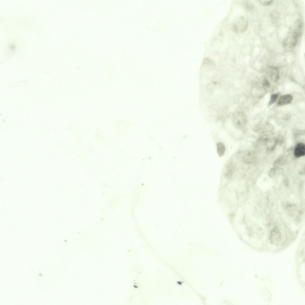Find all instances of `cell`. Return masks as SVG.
Here are the masks:
<instances>
[{"instance_id": "6da1fadb", "label": "cell", "mask_w": 305, "mask_h": 305, "mask_svg": "<svg viewBox=\"0 0 305 305\" xmlns=\"http://www.w3.org/2000/svg\"><path fill=\"white\" fill-rule=\"evenodd\" d=\"M279 141L278 138L264 135L259 139L257 145L266 152H271L274 150Z\"/></svg>"}, {"instance_id": "7a4b0ae2", "label": "cell", "mask_w": 305, "mask_h": 305, "mask_svg": "<svg viewBox=\"0 0 305 305\" xmlns=\"http://www.w3.org/2000/svg\"><path fill=\"white\" fill-rule=\"evenodd\" d=\"M232 121L235 127L238 129H242L245 125L247 119L245 113L240 111L235 113L233 115Z\"/></svg>"}, {"instance_id": "3957f363", "label": "cell", "mask_w": 305, "mask_h": 305, "mask_svg": "<svg viewBox=\"0 0 305 305\" xmlns=\"http://www.w3.org/2000/svg\"><path fill=\"white\" fill-rule=\"evenodd\" d=\"M274 129L273 126L268 122L259 124L254 127V130L258 133H264L272 131Z\"/></svg>"}, {"instance_id": "277c9868", "label": "cell", "mask_w": 305, "mask_h": 305, "mask_svg": "<svg viewBox=\"0 0 305 305\" xmlns=\"http://www.w3.org/2000/svg\"><path fill=\"white\" fill-rule=\"evenodd\" d=\"M269 239L270 243L273 245H277L279 244L281 241V235L277 228H274L271 230Z\"/></svg>"}, {"instance_id": "5b68a950", "label": "cell", "mask_w": 305, "mask_h": 305, "mask_svg": "<svg viewBox=\"0 0 305 305\" xmlns=\"http://www.w3.org/2000/svg\"><path fill=\"white\" fill-rule=\"evenodd\" d=\"M247 21L243 17H240L237 19L233 25V28L234 31L237 32L243 31L247 26Z\"/></svg>"}, {"instance_id": "8992f818", "label": "cell", "mask_w": 305, "mask_h": 305, "mask_svg": "<svg viewBox=\"0 0 305 305\" xmlns=\"http://www.w3.org/2000/svg\"><path fill=\"white\" fill-rule=\"evenodd\" d=\"M257 155L256 152L253 150H248L244 153L242 160L245 163L250 164L254 163L256 161Z\"/></svg>"}, {"instance_id": "52a82bcc", "label": "cell", "mask_w": 305, "mask_h": 305, "mask_svg": "<svg viewBox=\"0 0 305 305\" xmlns=\"http://www.w3.org/2000/svg\"><path fill=\"white\" fill-rule=\"evenodd\" d=\"M295 157L299 158L305 155V145L303 143H299L295 146L294 152Z\"/></svg>"}, {"instance_id": "ba28073f", "label": "cell", "mask_w": 305, "mask_h": 305, "mask_svg": "<svg viewBox=\"0 0 305 305\" xmlns=\"http://www.w3.org/2000/svg\"><path fill=\"white\" fill-rule=\"evenodd\" d=\"M302 25L299 23L298 25L296 26L294 29L292 35V41L291 45L294 46L296 45L298 38L301 35L302 29Z\"/></svg>"}, {"instance_id": "9c48e42d", "label": "cell", "mask_w": 305, "mask_h": 305, "mask_svg": "<svg viewBox=\"0 0 305 305\" xmlns=\"http://www.w3.org/2000/svg\"><path fill=\"white\" fill-rule=\"evenodd\" d=\"M268 72L271 79L274 82H277L279 77L278 69L274 66H270L268 68Z\"/></svg>"}, {"instance_id": "30bf717a", "label": "cell", "mask_w": 305, "mask_h": 305, "mask_svg": "<svg viewBox=\"0 0 305 305\" xmlns=\"http://www.w3.org/2000/svg\"><path fill=\"white\" fill-rule=\"evenodd\" d=\"M293 99V97L292 95L290 94H286L281 96L277 102V105L278 106H282L291 103Z\"/></svg>"}, {"instance_id": "8fae6325", "label": "cell", "mask_w": 305, "mask_h": 305, "mask_svg": "<svg viewBox=\"0 0 305 305\" xmlns=\"http://www.w3.org/2000/svg\"><path fill=\"white\" fill-rule=\"evenodd\" d=\"M217 149L218 155L220 157L223 156L225 151V147L224 144L220 142L217 143Z\"/></svg>"}, {"instance_id": "7c38bea8", "label": "cell", "mask_w": 305, "mask_h": 305, "mask_svg": "<svg viewBox=\"0 0 305 305\" xmlns=\"http://www.w3.org/2000/svg\"><path fill=\"white\" fill-rule=\"evenodd\" d=\"M233 171V166L231 163H228L225 169V174L227 177H230L232 175Z\"/></svg>"}, {"instance_id": "4fadbf2b", "label": "cell", "mask_w": 305, "mask_h": 305, "mask_svg": "<svg viewBox=\"0 0 305 305\" xmlns=\"http://www.w3.org/2000/svg\"><path fill=\"white\" fill-rule=\"evenodd\" d=\"M279 95V93L272 94L270 96V100L268 103V106H270L275 103L277 101Z\"/></svg>"}, {"instance_id": "5bb4252c", "label": "cell", "mask_w": 305, "mask_h": 305, "mask_svg": "<svg viewBox=\"0 0 305 305\" xmlns=\"http://www.w3.org/2000/svg\"><path fill=\"white\" fill-rule=\"evenodd\" d=\"M263 86L267 88H269L270 86V84L269 81L266 79L263 80L262 83Z\"/></svg>"}, {"instance_id": "9a60e30c", "label": "cell", "mask_w": 305, "mask_h": 305, "mask_svg": "<svg viewBox=\"0 0 305 305\" xmlns=\"http://www.w3.org/2000/svg\"><path fill=\"white\" fill-rule=\"evenodd\" d=\"M260 3L262 5L267 6L271 4L272 3L273 1L272 0H267V1H263L261 0L259 1Z\"/></svg>"}, {"instance_id": "2e32d148", "label": "cell", "mask_w": 305, "mask_h": 305, "mask_svg": "<svg viewBox=\"0 0 305 305\" xmlns=\"http://www.w3.org/2000/svg\"><path fill=\"white\" fill-rule=\"evenodd\" d=\"M290 117V115L289 114H286L284 116H283V119L285 120L288 119Z\"/></svg>"}]
</instances>
